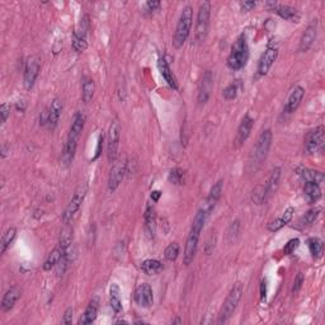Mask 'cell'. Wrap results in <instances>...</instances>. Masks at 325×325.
Returning a JSON list of instances; mask_svg holds the SVG:
<instances>
[{"mask_svg":"<svg viewBox=\"0 0 325 325\" xmlns=\"http://www.w3.org/2000/svg\"><path fill=\"white\" fill-rule=\"evenodd\" d=\"M243 296V285L240 282L235 283L233 287H231L230 292H229L228 297L224 301L223 307L220 310V315H219V322L223 324V322H226L231 317V315L234 314L235 309H237L239 301L242 300Z\"/></svg>","mask_w":325,"mask_h":325,"instance_id":"cell-4","label":"cell"},{"mask_svg":"<svg viewBox=\"0 0 325 325\" xmlns=\"http://www.w3.org/2000/svg\"><path fill=\"white\" fill-rule=\"evenodd\" d=\"M19 297H21V290L17 286L9 288L6 292V295H4L3 301H2V311L7 312L13 309Z\"/></svg>","mask_w":325,"mask_h":325,"instance_id":"cell-23","label":"cell"},{"mask_svg":"<svg viewBox=\"0 0 325 325\" xmlns=\"http://www.w3.org/2000/svg\"><path fill=\"white\" fill-rule=\"evenodd\" d=\"M174 322H178V324H180V322H182V320L177 319V320H174V321H173V324H174Z\"/></svg>","mask_w":325,"mask_h":325,"instance_id":"cell-52","label":"cell"},{"mask_svg":"<svg viewBox=\"0 0 325 325\" xmlns=\"http://www.w3.org/2000/svg\"><path fill=\"white\" fill-rule=\"evenodd\" d=\"M164 266L158 259H146L141 263V269L145 274L148 276H154V274H158L163 271Z\"/></svg>","mask_w":325,"mask_h":325,"instance_id":"cell-34","label":"cell"},{"mask_svg":"<svg viewBox=\"0 0 325 325\" xmlns=\"http://www.w3.org/2000/svg\"><path fill=\"white\" fill-rule=\"evenodd\" d=\"M192 19H193V11L191 7H185L183 9L180 18L178 21L177 28H175L174 37H173V46L175 49L179 50L180 47H183L184 42L188 38L189 32L192 28Z\"/></svg>","mask_w":325,"mask_h":325,"instance_id":"cell-3","label":"cell"},{"mask_svg":"<svg viewBox=\"0 0 325 325\" xmlns=\"http://www.w3.org/2000/svg\"><path fill=\"white\" fill-rule=\"evenodd\" d=\"M238 91H239V85H238V83H233L224 89L223 95L226 100H233L237 98Z\"/></svg>","mask_w":325,"mask_h":325,"instance_id":"cell-41","label":"cell"},{"mask_svg":"<svg viewBox=\"0 0 325 325\" xmlns=\"http://www.w3.org/2000/svg\"><path fill=\"white\" fill-rule=\"evenodd\" d=\"M324 132V126H317L316 129L307 132V135L305 136V151H306V154L314 155L319 151H322L325 144Z\"/></svg>","mask_w":325,"mask_h":325,"instance_id":"cell-7","label":"cell"},{"mask_svg":"<svg viewBox=\"0 0 325 325\" xmlns=\"http://www.w3.org/2000/svg\"><path fill=\"white\" fill-rule=\"evenodd\" d=\"M210 14H211V3L210 2H203L199 6L198 14H197L196 22V32L194 37L198 43L203 42L208 33V27H210Z\"/></svg>","mask_w":325,"mask_h":325,"instance_id":"cell-6","label":"cell"},{"mask_svg":"<svg viewBox=\"0 0 325 325\" xmlns=\"http://www.w3.org/2000/svg\"><path fill=\"white\" fill-rule=\"evenodd\" d=\"M134 300L140 307H150L154 302L153 296V288L148 283H143V285L137 286L136 290L134 292Z\"/></svg>","mask_w":325,"mask_h":325,"instance_id":"cell-11","label":"cell"},{"mask_svg":"<svg viewBox=\"0 0 325 325\" xmlns=\"http://www.w3.org/2000/svg\"><path fill=\"white\" fill-rule=\"evenodd\" d=\"M98 307H99V302H98V298H93V300L89 302V305L86 306L85 311L81 315V317L79 319V324L80 325H88L91 324L97 319L98 314Z\"/></svg>","mask_w":325,"mask_h":325,"instance_id":"cell-24","label":"cell"},{"mask_svg":"<svg viewBox=\"0 0 325 325\" xmlns=\"http://www.w3.org/2000/svg\"><path fill=\"white\" fill-rule=\"evenodd\" d=\"M160 196H161L160 191H153V192H151V199H153L154 202H158L159 198H160Z\"/></svg>","mask_w":325,"mask_h":325,"instance_id":"cell-50","label":"cell"},{"mask_svg":"<svg viewBox=\"0 0 325 325\" xmlns=\"http://www.w3.org/2000/svg\"><path fill=\"white\" fill-rule=\"evenodd\" d=\"M120 137H121V125L119 120H115L110 126L108 131V143H107V154L108 160L112 163L117 158V151L120 146Z\"/></svg>","mask_w":325,"mask_h":325,"instance_id":"cell-9","label":"cell"},{"mask_svg":"<svg viewBox=\"0 0 325 325\" xmlns=\"http://www.w3.org/2000/svg\"><path fill=\"white\" fill-rule=\"evenodd\" d=\"M9 115H11V105L4 103V104L0 105V116H2V124H6L7 120H8Z\"/></svg>","mask_w":325,"mask_h":325,"instance_id":"cell-43","label":"cell"},{"mask_svg":"<svg viewBox=\"0 0 325 325\" xmlns=\"http://www.w3.org/2000/svg\"><path fill=\"white\" fill-rule=\"evenodd\" d=\"M307 245H309V250L314 258H320L324 252V244L319 238H310L307 240Z\"/></svg>","mask_w":325,"mask_h":325,"instance_id":"cell-36","label":"cell"},{"mask_svg":"<svg viewBox=\"0 0 325 325\" xmlns=\"http://www.w3.org/2000/svg\"><path fill=\"white\" fill-rule=\"evenodd\" d=\"M298 245H300V240H298L297 238H296V239H291L290 242L285 245V248H283V253H285V255L292 254V253L297 249Z\"/></svg>","mask_w":325,"mask_h":325,"instance_id":"cell-42","label":"cell"},{"mask_svg":"<svg viewBox=\"0 0 325 325\" xmlns=\"http://www.w3.org/2000/svg\"><path fill=\"white\" fill-rule=\"evenodd\" d=\"M41 69V61L37 56H30L26 61L25 66V76H23V83H25V88L27 90H31L35 85V81L37 79L38 74H40Z\"/></svg>","mask_w":325,"mask_h":325,"instance_id":"cell-10","label":"cell"},{"mask_svg":"<svg viewBox=\"0 0 325 325\" xmlns=\"http://www.w3.org/2000/svg\"><path fill=\"white\" fill-rule=\"evenodd\" d=\"M253 126H254V120H253L249 115H245L244 119L240 122L239 129H238L237 132V137H235V145H237V148L242 146L243 144L248 140V137L250 136V132H252Z\"/></svg>","mask_w":325,"mask_h":325,"instance_id":"cell-14","label":"cell"},{"mask_svg":"<svg viewBox=\"0 0 325 325\" xmlns=\"http://www.w3.org/2000/svg\"><path fill=\"white\" fill-rule=\"evenodd\" d=\"M62 108H64V105H62V100L60 98H55L51 102L50 110L47 112V125H49V127L51 130H54L57 126V124H59Z\"/></svg>","mask_w":325,"mask_h":325,"instance_id":"cell-19","label":"cell"},{"mask_svg":"<svg viewBox=\"0 0 325 325\" xmlns=\"http://www.w3.org/2000/svg\"><path fill=\"white\" fill-rule=\"evenodd\" d=\"M248 60H249V47H248L247 37L245 35H240L231 47V52L228 57V66L234 71L240 70L247 65Z\"/></svg>","mask_w":325,"mask_h":325,"instance_id":"cell-2","label":"cell"},{"mask_svg":"<svg viewBox=\"0 0 325 325\" xmlns=\"http://www.w3.org/2000/svg\"><path fill=\"white\" fill-rule=\"evenodd\" d=\"M86 193H88V184L86 183H83L75 189L73 197H71L70 202L67 203L66 208L64 211V215H62V220H64V224H70L73 221V219L75 218L76 212L80 210L81 204H83L84 199H85Z\"/></svg>","mask_w":325,"mask_h":325,"instance_id":"cell-5","label":"cell"},{"mask_svg":"<svg viewBox=\"0 0 325 325\" xmlns=\"http://www.w3.org/2000/svg\"><path fill=\"white\" fill-rule=\"evenodd\" d=\"M320 211H321V207H314V208H310V210L300 219L298 224H300L301 226L312 225V224L315 223V220L317 219V216H319Z\"/></svg>","mask_w":325,"mask_h":325,"instance_id":"cell-37","label":"cell"},{"mask_svg":"<svg viewBox=\"0 0 325 325\" xmlns=\"http://www.w3.org/2000/svg\"><path fill=\"white\" fill-rule=\"evenodd\" d=\"M95 91V83L93 79L86 78L83 83V91H81V98L84 103H89L93 97H94Z\"/></svg>","mask_w":325,"mask_h":325,"instance_id":"cell-35","label":"cell"},{"mask_svg":"<svg viewBox=\"0 0 325 325\" xmlns=\"http://www.w3.org/2000/svg\"><path fill=\"white\" fill-rule=\"evenodd\" d=\"M223 184H224L223 180H219L218 183H215L212 188H211L208 196H207V199H206V202H204L203 208L206 210V212L208 213V215H210L211 211L215 208L216 203H218L219 199H220L221 193H223Z\"/></svg>","mask_w":325,"mask_h":325,"instance_id":"cell-20","label":"cell"},{"mask_svg":"<svg viewBox=\"0 0 325 325\" xmlns=\"http://www.w3.org/2000/svg\"><path fill=\"white\" fill-rule=\"evenodd\" d=\"M213 86V76L210 70L206 71L202 78L201 84H199V91H198V103L199 104H204L208 100L211 95V90Z\"/></svg>","mask_w":325,"mask_h":325,"instance_id":"cell-15","label":"cell"},{"mask_svg":"<svg viewBox=\"0 0 325 325\" xmlns=\"http://www.w3.org/2000/svg\"><path fill=\"white\" fill-rule=\"evenodd\" d=\"M16 235H17L16 228H9L8 230L4 233L3 238H2V242H0V247H2V250H0V252H2V254H4V253L7 252V249L11 247V244L13 243Z\"/></svg>","mask_w":325,"mask_h":325,"instance_id":"cell-38","label":"cell"},{"mask_svg":"<svg viewBox=\"0 0 325 325\" xmlns=\"http://www.w3.org/2000/svg\"><path fill=\"white\" fill-rule=\"evenodd\" d=\"M207 216H208V213L206 212L203 207H202L201 210H198V212L194 216L191 231H189L188 237H187V242H185L184 255H183V263L185 266H189L193 262L194 255H196L197 252V247H198L199 235H201L202 229H203L204 223H206Z\"/></svg>","mask_w":325,"mask_h":325,"instance_id":"cell-1","label":"cell"},{"mask_svg":"<svg viewBox=\"0 0 325 325\" xmlns=\"http://www.w3.org/2000/svg\"><path fill=\"white\" fill-rule=\"evenodd\" d=\"M73 49L76 52H84L88 49V42H86V27H81L80 30H76L73 35Z\"/></svg>","mask_w":325,"mask_h":325,"instance_id":"cell-28","label":"cell"},{"mask_svg":"<svg viewBox=\"0 0 325 325\" xmlns=\"http://www.w3.org/2000/svg\"><path fill=\"white\" fill-rule=\"evenodd\" d=\"M179 255V245L177 243H170L167 248H165L164 257L167 261L174 262Z\"/></svg>","mask_w":325,"mask_h":325,"instance_id":"cell-40","label":"cell"},{"mask_svg":"<svg viewBox=\"0 0 325 325\" xmlns=\"http://www.w3.org/2000/svg\"><path fill=\"white\" fill-rule=\"evenodd\" d=\"M84 124H85V116H84L83 112H78L74 116L73 124H71L70 131H69V136L79 140V136H80L81 131L84 129Z\"/></svg>","mask_w":325,"mask_h":325,"instance_id":"cell-33","label":"cell"},{"mask_svg":"<svg viewBox=\"0 0 325 325\" xmlns=\"http://www.w3.org/2000/svg\"><path fill=\"white\" fill-rule=\"evenodd\" d=\"M277 56H278V50H277L276 47L268 46L258 62V75L263 76L268 73L269 69H271L272 65H273V62L276 61Z\"/></svg>","mask_w":325,"mask_h":325,"instance_id":"cell-13","label":"cell"},{"mask_svg":"<svg viewBox=\"0 0 325 325\" xmlns=\"http://www.w3.org/2000/svg\"><path fill=\"white\" fill-rule=\"evenodd\" d=\"M272 12H276L281 18L286 19V21L298 22V19H300V14H298L297 9L290 6H283V4L276 3V6H274L273 11Z\"/></svg>","mask_w":325,"mask_h":325,"instance_id":"cell-25","label":"cell"},{"mask_svg":"<svg viewBox=\"0 0 325 325\" xmlns=\"http://www.w3.org/2000/svg\"><path fill=\"white\" fill-rule=\"evenodd\" d=\"M76 148H78V139H74V137L67 136L66 144L64 146V151H62L61 161L64 165H70L74 160V156H75Z\"/></svg>","mask_w":325,"mask_h":325,"instance_id":"cell-22","label":"cell"},{"mask_svg":"<svg viewBox=\"0 0 325 325\" xmlns=\"http://www.w3.org/2000/svg\"><path fill=\"white\" fill-rule=\"evenodd\" d=\"M316 21H314L305 30L304 35H302V37L300 40V45H298V51L300 52H306L312 46L315 38H316Z\"/></svg>","mask_w":325,"mask_h":325,"instance_id":"cell-18","label":"cell"},{"mask_svg":"<svg viewBox=\"0 0 325 325\" xmlns=\"http://www.w3.org/2000/svg\"><path fill=\"white\" fill-rule=\"evenodd\" d=\"M305 95V89L302 86L297 85L291 90L290 95H288L287 103L285 105V112L286 113H293L298 108V105L301 104L302 99Z\"/></svg>","mask_w":325,"mask_h":325,"instance_id":"cell-17","label":"cell"},{"mask_svg":"<svg viewBox=\"0 0 325 325\" xmlns=\"http://www.w3.org/2000/svg\"><path fill=\"white\" fill-rule=\"evenodd\" d=\"M280 178H281V168H274V169L272 170L271 175L268 177V179H267L266 184L262 185L264 192V201H267V199H268L269 197L276 192V189L278 188Z\"/></svg>","mask_w":325,"mask_h":325,"instance_id":"cell-21","label":"cell"},{"mask_svg":"<svg viewBox=\"0 0 325 325\" xmlns=\"http://www.w3.org/2000/svg\"><path fill=\"white\" fill-rule=\"evenodd\" d=\"M271 144H272V131L269 129H267L259 135L257 144H255L254 164L261 165L262 163H263V160H266L269 149H271Z\"/></svg>","mask_w":325,"mask_h":325,"instance_id":"cell-8","label":"cell"},{"mask_svg":"<svg viewBox=\"0 0 325 325\" xmlns=\"http://www.w3.org/2000/svg\"><path fill=\"white\" fill-rule=\"evenodd\" d=\"M293 213H295V208H293V207H288L287 210H286L285 212H283V215L281 216V218H278L277 220H274V221H272V223H269L267 228H268V230L272 231V233L281 230V229H282L283 226H286L288 223H290L291 220H292Z\"/></svg>","mask_w":325,"mask_h":325,"instance_id":"cell-26","label":"cell"},{"mask_svg":"<svg viewBox=\"0 0 325 325\" xmlns=\"http://www.w3.org/2000/svg\"><path fill=\"white\" fill-rule=\"evenodd\" d=\"M304 193L307 197V201L310 203H315L321 197V189H320V185L317 183L305 182Z\"/></svg>","mask_w":325,"mask_h":325,"instance_id":"cell-31","label":"cell"},{"mask_svg":"<svg viewBox=\"0 0 325 325\" xmlns=\"http://www.w3.org/2000/svg\"><path fill=\"white\" fill-rule=\"evenodd\" d=\"M73 307H67L64 312V316H62V324H71L73 321Z\"/></svg>","mask_w":325,"mask_h":325,"instance_id":"cell-45","label":"cell"},{"mask_svg":"<svg viewBox=\"0 0 325 325\" xmlns=\"http://www.w3.org/2000/svg\"><path fill=\"white\" fill-rule=\"evenodd\" d=\"M62 255H64V250L60 245H57L54 250L49 254V257L46 258L45 263H43V269L45 271H51L54 267H56L59 264V262L61 261Z\"/></svg>","mask_w":325,"mask_h":325,"instance_id":"cell-30","label":"cell"},{"mask_svg":"<svg viewBox=\"0 0 325 325\" xmlns=\"http://www.w3.org/2000/svg\"><path fill=\"white\" fill-rule=\"evenodd\" d=\"M297 173L305 182H314L319 184V183H321L324 180V174L321 172L309 169V168H298Z\"/></svg>","mask_w":325,"mask_h":325,"instance_id":"cell-32","label":"cell"},{"mask_svg":"<svg viewBox=\"0 0 325 325\" xmlns=\"http://www.w3.org/2000/svg\"><path fill=\"white\" fill-rule=\"evenodd\" d=\"M184 175L185 172L182 168H174V169H172L169 172L168 179H169V182L173 183V184H183V182H184Z\"/></svg>","mask_w":325,"mask_h":325,"instance_id":"cell-39","label":"cell"},{"mask_svg":"<svg viewBox=\"0 0 325 325\" xmlns=\"http://www.w3.org/2000/svg\"><path fill=\"white\" fill-rule=\"evenodd\" d=\"M240 6H242L243 11L249 12V11H253V9L255 8L257 3H255V2H242V3H240Z\"/></svg>","mask_w":325,"mask_h":325,"instance_id":"cell-46","label":"cell"},{"mask_svg":"<svg viewBox=\"0 0 325 325\" xmlns=\"http://www.w3.org/2000/svg\"><path fill=\"white\" fill-rule=\"evenodd\" d=\"M158 67H159V70H160L161 76H163V78L165 79V81L169 84L170 88L177 89L178 88L177 80H175L174 75H173V73L170 71L169 65H168V62L165 61L164 57H160V59L158 60Z\"/></svg>","mask_w":325,"mask_h":325,"instance_id":"cell-27","label":"cell"},{"mask_svg":"<svg viewBox=\"0 0 325 325\" xmlns=\"http://www.w3.org/2000/svg\"><path fill=\"white\" fill-rule=\"evenodd\" d=\"M160 2H156V0H153V2H148V3H146V7H148V9L150 12H154V11H158L159 8H160Z\"/></svg>","mask_w":325,"mask_h":325,"instance_id":"cell-47","label":"cell"},{"mask_svg":"<svg viewBox=\"0 0 325 325\" xmlns=\"http://www.w3.org/2000/svg\"><path fill=\"white\" fill-rule=\"evenodd\" d=\"M125 173H126V163L115 161L112 169H111L110 178H108V191L115 192L119 188V185L121 184L125 177Z\"/></svg>","mask_w":325,"mask_h":325,"instance_id":"cell-12","label":"cell"},{"mask_svg":"<svg viewBox=\"0 0 325 325\" xmlns=\"http://www.w3.org/2000/svg\"><path fill=\"white\" fill-rule=\"evenodd\" d=\"M110 304L111 307H112L113 312L116 315H119L122 312V301H121V296H120V288L119 286L113 283L111 286L110 290Z\"/></svg>","mask_w":325,"mask_h":325,"instance_id":"cell-29","label":"cell"},{"mask_svg":"<svg viewBox=\"0 0 325 325\" xmlns=\"http://www.w3.org/2000/svg\"><path fill=\"white\" fill-rule=\"evenodd\" d=\"M267 297V285H266V281H262L261 282V298L262 300H264V298Z\"/></svg>","mask_w":325,"mask_h":325,"instance_id":"cell-49","label":"cell"},{"mask_svg":"<svg viewBox=\"0 0 325 325\" xmlns=\"http://www.w3.org/2000/svg\"><path fill=\"white\" fill-rule=\"evenodd\" d=\"M102 146H103V135H99V139H98V144H97V150H95V155H94V160L99 158L100 153H102Z\"/></svg>","mask_w":325,"mask_h":325,"instance_id":"cell-48","label":"cell"},{"mask_svg":"<svg viewBox=\"0 0 325 325\" xmlns=\"http://www.w3.org/2000/svg\"><path fill=\"white\" fill-rule=\"evenodd\" d=\"M302 283H304V274L298 273L295 278V282H293L292 292H297V291H300V288L302 287Z\"/></svg>","mask_w":325,"mask_h":325,"instance_id":"cell-44","label":"cell"},{"mask_svg":"<svg viewBox=\"0 0 325 325\" xmlns=\"http://www.w3.org/2000/svg\"><path fill=\"white\" fill-rule=\"evenodd\" d=\"M144 220H145V233L149 239H153L155 237L156 231V211L153 203L146 204V210L144 213Z\"/></svg>","mask_w":325,"mask_h":325,"instance_id":"cell-16","label":"cell"},{"mask_svg":"<svg viewBox=\"0 0 325 325\" xmlns=\"http://www.w3.org/2000/svg\"><path fill=\"white\" fill-rule=\"evenodd\" d=\"M26 105H27V104H26V102H25V100H19V102H18V103H17V105H16V107H17V110H18V111H21V112H25V110H26Z\"/></svg>","mask_w":325,"mask_h":325,"instance_id":"cell-51","label":"cell"}]
</instances>
